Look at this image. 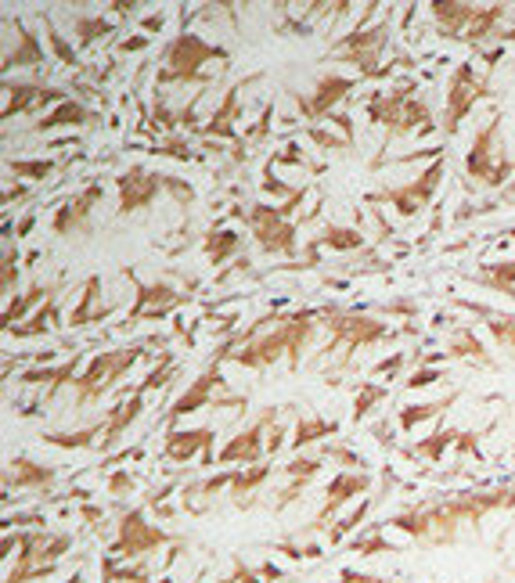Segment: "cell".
<instances>
[{"label": "cell", "instance_id": "44dd1931", "mask_svg": "<svg viewBox=\"0 0 515 583\" xmlns=\"http://www.w3.org/2000/svg\"><path fill=\"white\" fill-rule=\"evenodd\" d=\"M91 119V112L83 105H76V101H62V105L55 108V112H47L44 119L37 123V130H62V126H80Z\"/></svg>", "mask_w": 515, "mask_h": 583}, {"label": "cell", "instance_id": "5b68a950", "mask_svg": "<svg viewBox=\"0 0 515 583\" xmlns=\"http://www.w3.org/2000/svg\"><path fill=\"white\" fill-rule=\"evenodd\" d=\"M170 540H173L170 533L152 526L141 512H127L119 519V533H116V540H112L109 555L112 558H141V555H152V551L163 548V544H170Z\"/></svg>", "mask_w": 515, "mask_h": 583}, {"label": "cell", "instance_id": "ba28073f", "mask_svg": "<svg viewBox=\"0 0 515 583\" xmlns=\"http://www.w3.org/2000/svg\"><path fill=\"white\" fill-rule=\"evenodd\" d=\"M119 188V213H134V209H145L155 202V195L166 188V177H155V173H145L141 166L127 170L116 180Z\"/></svg>", "mask_w": 515, "mask_h": 583}, {"label": "cell", "instance_id": "3957f363", "mask_svg": "<svg viewBox=\"0 0 515 583\" xmlns=\"http://www.w3.org/2000/svg\"><path fill=\"white\" fill-rule=\"evenodd\" d=\"M141 346H127V350H109V353H98V357L87 364L80 378H76V404H98L101 396L109 393V389L119 386V378L127 375L134 368V360L141 357Z\"/></svg>", "mask_w": 515, "mask_h": 583}, {"label": "cell", "instance_id": "f35d334b", "mask_svg": "<svg viewBox=\"0 0 515 583\" xmlns=\"http://www.w3.org/2000/svg\"><path fill=\"white\" fill-rule=\"evenodd\" d=\"M11 281H15V256L8 249L4 252V288H11Z\"/></svg>", "mask_w": 515, "mask_h": 583}, {"label": "cell", "instance_id": "f1b7e54d", "mask_svg": "<svg viewBox=\"0 0 515 583\" xmlns=\"http://www.w3.org/2000/svg\"><path fill=\"white\" fill-rule=\"evenodd\" d=\"M44 296H47V288H44V285H33V288L26 292V296L19 299V303H11V306H8V314H4V324H8V328H15V321H19V317L26 314V310H33V306H37Z\"/></svg>", "mask_w": 515, "mask_h": 583}, {"label": "cell", "instance_id": "ffe728a7", "mask_svg": "<svg viewBox=\"0 0 515 583\" xmlns=\"http://www.w3.org/2000/svg\"><path fill=\"white\" fill-rule=\"evenodd\" d=\"M76 368H80V357L65 360L62 368H47V371H26V375H22V382H29V386H51V396H55L58 389L65 386V382H76Z\"/></svg>", "mask_w": 515, "mask_h": 583}, {"label": "cell", "instance_id": "2e32d148", "mask_svg": "<svg viewBox=\"0 0 515 583\" xmlns=\"http://www.w3.org/2000/svg\"><path fill=\"white\" fill-rule=\"evenodd\" d=\"M217 432L213 429H184V432H170L163 443V458L170 461H191L199 450H209Z\"/></svg>", "mask_w": 515, "mask_h": 583}, {"label": "cell", "instance_id": "277c9868", "mask_svg": "<svg viewBox=\"0 0 515 583\" xmlns=\"http://www.w3.org/2000/svg\"><path fill=\"white\" fill-rule=\"evenodd\" d=\"M220 58H227L224 47L206 44V40L195 36V33H181L170 44V51H166L163 83L166 80L170 83H195L199 80V72L206 69L209 62H220Z\"/></svg>", "mask_w": 515, "mask_h": 583}, {"label": "cell", "instance_id": "83f0119b", "mask_svg": "<svg viewBox=\"0 0 515 583\" xmlns=\"http://www.w3.org/2000/svg\"><path fill=\"white\" fill-rule=\"evenodd\" d=\"M19 62H29V65H40V62H44V51H40L37 40H33L29 33L19 36V51H8V54H4V69H15Z\"/></svg>", "mask_w": 515, "mask_h": 583}, {"label": "cell", "instance_id": "d6a6232c", "mask_svg": "<svg viewBox=\"0 0 515 583\" xmlns=\"http://www.w3.org/2000/svg\"><path fill=\"white\" fill-rule=\"evenodd\" d=\"M11 170L22 173V177L40 180V177H47V173L55 170V162H51V159H44V162H11Z\"/></svg>", "mask_w": 515, "mask_h": 583}, {"label": "cell", "instance_id": "ab89813d", "mask_svg": "<svg viewBox=\"0 0 515 583\" xmlns=\"http://www.w3.org/2000/svg\"><path fill=\"white\" fill-rule=\"evenodd\" d=\"M69 583H80V576H73V580H69Z\"/></svg>", "mask_w": 515, "mask_h": 583}, {"label": "cell", "instance_id": "5bb4252c", "mask_svg": "<svg viewBox=\"0 0 515 583\" xmlns=\"http://www.w3.org/2000/svg\"><path fill=\"white\" fill-rule=\"evenodd\" d=\"M51 483H55V468L51 465L15 458L4 468V486H8V490H15V486H22V490H44V486H51Z\"/></svg>", "mask_w": 515, "mask_h": 583}, {"label": "cell", "instance_id": "6da1fadb", "mask_svg": "<svg viewBox=\"0 0 515 583\" xmlns=\"http://www.w3.org/2000/svg\"><path fill=\"white\" fill-rule=\"evenodd\" d=\"M317 328V317L314 314H303V317H292V321H281L278 328H274L271 335H260L256 342H249L242 353H231V360L235 364H242V368H271L274 360L289 357V364L296 368L299 357H303V350H307L310 335H314Z\"/></svg>", "mask_w": 515, "mask_h": 583}, {"label": "cell", "instance_id": "7c38bea8", "mask_svg": "<svg viewBox=\"0 0 515 583\" xmlns=\"http://www.w3.org/2000/svg\"><path fill=\"white\" fill-rule=\"evenodd\" d=\"M346 90H353V80H343V76H321L314 87V98H299V108L307 112L310 119H321L332 112L335 101L346 98Z\"/></svg>", "mask_w": 515, "mask_h": 583}, {"label": "cell", "instance_id": "30bf717a", "mask_svg": "<svg viewBox=\"0 0 515 583\" xmlns=\"http://www.w3.org/2000/svg\"><path fill=\"white\" fill-rule=\"evenodd\" d=\"M220 386H227L224 375H220V364H209V368L202 371V375L188 386V393H184L181 400L170 407L166 422H177V418H184V414L199 411V407H209V404H213V389H220Z\"/></svg>", "mask_w": 515, "mask_h": 583}, {"label": "cell", "instance_id": "9c48e42d", "mask_svg": "<svg viewBox=\"0 0 515 583\" xmlns=\"http://www.w3.org/2000/svg\"><path fill=\"white\" fill-rule=\"evenodd\" d=\"M382 44H386V26H379L375 33H368V29H357L353 36H346L343 44L335 47V58H343V62H353L361 72H371L375 69V62H379V51Z\"/></svg>", "mask_w": 515, "mask_h": 583}, {"label": "cell", "instance_id": "603a6c76", "mask_svg": "<svg viewBox=\"0 0 515 583\" xmlns=\"http://www.w3.org/2000/svg\"><path fill=\"white\" fill-rule=\"evenodd\" d=\"M271 468H249V472H235V483H231V497L238 501V508H249V497H253L256 486L267 483Z\"/></svg>", "mask_w": 515, "mask_h": 583}, {"label": "cell", "instance_id": "8fae6325", "mask_svg": "<svg viewBox=\"0 0 515 583\" xmlns=\"http://www.w3.org/2000/svg\"><path fill=\"white\" fill-rule=\"evenodd\" d=\"M483 98V83L476 80V72L465 65L458 69V76L451 80V94H447V130L458 126V119L469 116V108Z\"/></svg>", "mask_w": 515, "mask_h": 583}, {"label": "cell", "instance_id": "e0dca14e", "mask_svg": "<svg viewBox=\"0 0 515 583\" xmlns=\"http://www.w3.org/2000/svg\"><path fill=\"white\" fill-rule=\"evenodd\" d=\"M371 486V479L368 476H339L332 486H328V501H325V508H321V515H317V522H314V530H325V522L332 519L339 508H343L346 501H350L353 494H364Z\"/></svg>", "mask_w": 515, "mask_h": 583}, {"label": "cell", "instance_id": "ac0fdd59", "mask_svg": "<svg viewBox=\"0 0 515 583\" xmlns=\"http://www.w3.org/2000/svg\"><path fill=\"white\" fill-rule=\"evenodd\" d=\"M62 94L51 87H26V83H8V101H4V119L19 116V112H29V108L51 105Z\"/></svg>", "mask_w": 515, "mask_h": 583}, {"label": "cell", "instance_id": "8d00e7d4", "mask_svg": "<svg viewBox=\"0 0 515 583\" xmlns=\"http://www.w3.org/2000/svg\"><path fill=\"white\" fill-rule=\"evenodd\" d=\"M220 583H260V576L253 573V569L245 566V562H235V573L231 576H224Z\"/></svg>", "mask_w": 515, "mask_h": 583}, {"label": "cell", "instance_id": "4316f807", "mask_svg": "<svg viewBox=\"0 0 515 583\" xmlns=\"http://www.w3.org/2000/svg\"><path fill=\"white\" fill-rule=\"evenodd\" d=\"M238 249V234L235 231H209V238H206V256L213 263H224L231 252Z\"/></svg>", "mask_w": 515, "mask_h": 583}, {"label": "cell", "instance_id": "e575fe53", "mask_svg": "<svg viewBox=\"0 0 515 583\" xmlns=\"http://www.w3.org/2000/svg\"><path fill=\"white\" fill-rule=\"evenodd\" d=\"M382 400V389H361V396H357V418H364L368 414V407H375Z\"/></svg>", "mask_w": 515, "mask_h": 583}, {"label": "cell", "instance_id": "d4e9b609", "mask_svg": "<svg viewBox=\"0 0 515 583\" xmlns=\"http://www.w3.org/2000/svg\"><path fill=\"white\" fill-rule=\"evenodd\" d=\"M98 436H105V425L101 422H94V425H87V429H80V432H58V436H44L51 447H62V450H80V447H91Z\"/></svg>", "mask_w": 515, "mask_h": 583}, {"label": "cell", "instance_id": "60d3db41", "mask_svg": "<svg viewBox=\"0 0 515 583\" xmlns=\"http://www.w3.org/2000/svg\"><path fill=\"white\" fill-rule=\"evenodd\" d=\"M159 583H173V580H170V576H166V580H159Z\"/></svg>", "mask_w": 515, "mask_h": 583}, {"label": "cell", "instance_id": "9a60e30c", "mask_svg": "<svg viewBox=\"0 0 515 583\" xmlns=\"http://www.w3.org/2000/svg\"><path fill=\"white\" fill-rule=\"evenodd\" d=\"M436 180H440V166H433L429 173H422L415 184H407V188H397V191H386V195H379V198H389L400 213H418V209L425 206V198L436 191Z\"/></svg>", "mask_w": 515, "mask_h": 583}, {"label": "cell", "instance_id": "7a4b0ae2", "mask_svg": "<svg viewBox=\"0 0 515 583\" xmlns=\"http://www.w3.org/2000/svg\"><path fill=\"white\" fill-rule=\"evenodd\" d=\"M19 566L8 573V583H29V580H44V576L55 573L58 558L73 548V537L69 533H22L19 537Z\"/></svg>", "mask_w": 515, "mask_h": 583}, {"label": "cell", "instance_id": "484cf974", "mask_svg": "<svg viewBox=\"0 0 515 583\" xmlns=\"http://www.w3.org/2000/svg\"><path fill=\"white\" fill-rule=\"evenodd\" d=\"M98 288H101V281L98 278H87V296H83V303L73 310V317H69V324L73 328H83V324H94V321H101V310H94V299H98Z\"/></svg>", "mask_w": 515, "mask_h": 583}, {"label": "cell", "instance_id": "1f68e13d", "mask_svg": "<svg viewBox=\"0 0 515 583\" xmlns=\"http://www.w3.org/2000/svg\"><path fill=\"white\" fill-rule=\"evenodd\" d=\"M51 317H55V303H51V299H47V303H44V310H40V314L33 317V321H29L26 328H11V335H22V339H29V335H40V332H47V321H51Z\"/></svg>", "mask_w": 515, "mask_h": 583}, {"label": "cell", "instance_id": "d590c367", "mask_svg": "<svg viewBox=\"0 0 515 583\" xmlns=\"http://www.w3.org/2000/svg\"><path fill=\"white\" fill-rule=\"evenodd\" d=\"M130 490H134V479H130L127 472H116V476L109 479V494L112 497H127Z\"/></svg>", "mask_w": 515, "mask_h": 583}, {"label": "cell", "instance_id": "836d02e7", "mask_svg": "<svg viewBox=\"0 0 515 583\" xmlns=\"http://www.w3.org/2000/svg\"><path fill=\"white\" fill-rule=\"evenodd\" d=\"M105 29H109V22H105V18H83L80 26H76V33H80L83 44H91L94 33H105Z\"/></svg>", "mask_w": 515, "mask_h": 583}, {"label": "cell", "instance_id": "8992f818", "mask_svg": "<svg viewBox=\"0 0 515 583\" xmlns=\"http://www.w3.org/2000/svg\"><path fill=\"white\" fill-rule=\"evenodd\" d=\"M256 231V242L263 252H292L296 249V224H289V216H281L274 206H256L249 213Z\"/></svg>", "mask_w": 515, "mask_h": 583}, {"label": "cell", "instance_id": "7402d4cb", "mask_svg": "<svg viewBox=\"0 0 515 583\" xmlns=\"http://www.w3.org/2000/svg\"><path fill=\"white\" fill-rule=\"evenodd\" d=\"M141 411H145V393H134V400H130L127 407H119L116 418H109V422H105V443H116L119 436L130 429V422H134Z\"/></svg>", "mask_w": 515, "mask_h": 583}, {"label": "cell", "instance_id": "52a82bcc", "mask_svg": "<svg viewBox=\"0 0 515 583\" xmlns=\"http://www.w3.org/2000/svg\"><path fill=\"white\" fill-rule=\"evenodd\" d=\"M278 422V407H267V411L256 418L245 432H238L235 440L227 443L217 454L220 465H231V461H242V465H256L263 458V436H267V425Z\"/></svg>", "mask_w": 515, "mask_h": 583}, {"label": "cell", "instance_id": "cb8c5ba5", "mask_svg": "<svg viewBox=\"0 0 515 583\" xmlns=\"http://www.w3.org/2000/svg\"><path fill=\"white\" fill-rule=\"evenodd\" d=\"M335 429H339V425L325 422V418H299L296 432H292V447H307V443H314V440H328Z\"/></svg>", "mask_w": 515, "mask_h": 583}, {"label": "cell", "instance_id": "f546056e", "mask_svg": "<svg viewBox=\"0 0 515 583\" xmlns=\"http://www.w3.org/2000/svg\"><path fill=\"white\" fill-rule=\"evenodd\" d=\"M317 472H321V458H314V454H307V458H292L289 465H285V476L299 479V483H314Z\"/></svg>", "mask_w": 515, "mask_h": 583}, {"label": "cell", "instance_id": "74e56055", "mask_svg": "<svg viewBox=\"0 0 515 583\" xmlns=\"http://www.w3.org/2000/svg\"><path fill=\"white\" fill-rule=\"evenodd\" d=\"M51 47H55V54H58V58H62L65 65H76V54L69 51V47H65V40H62V36H58V33H51Z\"/></svg>", "mask_w": 515, "mask_h": 583}, {"label": "cell", "instance_id": "d6986e66", "mask_svg": "<svg viewBox=\"0 0 515 583\" xmlns=\"http://www.w3.org/2000/svg\"><path fill=\"white\" fill-rule=\"evenodd\" d=\"M479 8H472V4H433V18H436V26L443 29V33H451L458 36L461 29L469 33V26L476 22Z\"/></svg>", "mask_w": 515, "mask_h": 583}, {"label": "cell", "instance_id": "4fadbf2b", "mask_svg": "<svg viewBox=\"0 0 515 583\" xmlns=\"http://www.w3.org/2000/svg\"><path fill=\"white\" fill-rule=\"evenodd\" d=\"M101 198V184H91V188L83 191V195H76V198H69L62 209L55 213V234H76L83 224H87V216H91V209H94V202Z\"/></svg>", "mask_w": 515, "mask_h": 583}, {"label": "cell", "instance_id": "4dcf8cb0", "mask_svg": "<svg viewBox=\"0 0 515 583\" xmlns=\"http://www.w3.org/2000/svg\"><path fill=\"white\" fill-rule=\"evenodd\" d=\"M321 242H325L328 249H357V245H361V234L346 231V227H328Z\"/></svg>", "mask_w": 515, "mask_h": 583}]
</instances>
